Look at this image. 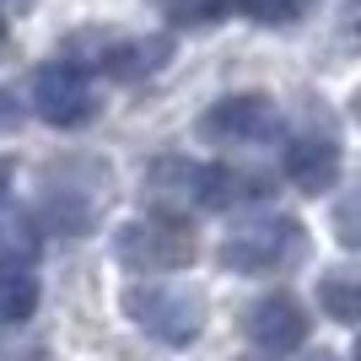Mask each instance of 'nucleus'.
<instances>
[{
  "label": "nucleus",
  "mask_w": 361,
  "mask_h": 361,
  "mask_svg": "<svg viewBox=\"0 0 361 361\" xmlns=\"http://www.w3.org/2000/svg\"><path fill=\"white\" fill-rule=\"evenodd\" d=\"M6 38H11V27H6V6H0V54H6Z\"/></svg>",
  "instance_id": "obj_19"
},
{
  "label": "nucleus",
  "mask_w": 361,
  "mask_h": 361,
  "mask_svg": "<svg viewBox=\"0 0 361 361\" xmlns=\"http://www.w3.org/2000/svg\"><path fill=\"white\" fill-rule=\"evenodd\" d=\"M146 200L157 211L189 216V211H243V205H264L275 195V178L259 167H232V162H195L183 151H162L146 162L140 178Z\"/></svg>",
  "instance_id": "obj_1"
},
{
  "label": "nucleus",
  "mask_w": 361,
  "mask_h": 361,
  "mask_svg": "<svg viewBox=\"0 0 361 361\" xmlns=\"http://www.w3.org/2000/svg\"><path fill=\"white\" fill-rule=\"evenodd\" d=\"M16 124H22V103H16L11 87H0V135H11Z\"/></svg>",
  "instance_id": "obj_15"
},
{
  "label": "nucleus",
  "mask_w": 361,
  "mask_h": 361,
  "mask_svg": "<svg viewBox=\"0 0 361 361\" xmlns=\"http://www.w3.org/2000/svg\"><path fill=\"white\" fill-rule=\"evenodd\" d=\"M44 302V286H38V270L27 259L0 254V329H22Z\"/></svg>",
  "instance_id": "obj_11"
},
{
  "label": "nucleus",
  "mask_w": 361,
  "mask_h": 361,
  "mask_svg": "<svg viewBox=\"0 0 361 361\" xmlns=\"http://www.w3.org/2000/svg\"><path fill=\"white\" fill-rule=\"evenodd\" d=\"M108 200V162L97 157H65L44 173V195H38V221L44 232L60 238H87Z\"/></svg>",
  "instance_id": "obj_3"
},
{
  "label": "nucleus",
  "mask_w": 361,
  "mask_h": 361,
  "mask_svg": "<svg viewBox=\"0 0 361 361\" xmlns=\"http://www.w3.org/2000/svg\"><path fill=\"white\" fill-rule=\"evenodd\" d=\"M0 6H6V11H16V16H27L32 6H38V0H0Z\"/></svg>",
  "instance_id": "obj_17"
},
{
  "label": "nucleus",
  "mask_w": 361,
  "mask_h": 361,
  "mask_svg": "<svg viewBox=\"0 0 361 361\" xmlns=\"http://www.w3.org/2000/svg\"><path fill=\"white\" fill-rule=\"evenodd\" d=\"M232 11L243 22H259V27H286L307 11V0H232Z\"/></svg>",
  "instance_id": "obj_13"
},
{
  "label": "nucleus",
  "mask_w": 361,
  "mask_h": 361,
  "mask_svg": "<svg viewBox=\"0 0 361 361\" xmlns=\"http://www.w3.org/2000/svg\"><path fill=\"white\" fill-rule=\"evenodd\" d=\"M124 318L135 324L140 334H151L157 345H195L200 334H205V297L189 286H167V281H135V286L124 291Z\"/></svg>",
  "instance_id": "obj_4"
},
{
  "label": "nucleus",
  "mask_w": 361,
  "mask_h": 361,
  "mask_svg": "<svg viewBox=\"0 0 361 361\" xmlns=\"http://www.w3.org/2000/svg\"><path fill=\"white\" fill-rule=\"evenodd\" d=\"M65 54L75 65H87L92 75H108V81H146L173 60V44L140 38V32H124V27H81L65 38Z\"/></svg>",
  "instance_id": "obj_6"
},
{
  "label": "nucleus",
  "mask_w": 361,
  "mask_h": 361,
  "mask_svg": "<svg viewBox=\"0 0 361 361\" xmlns=\"http://www.w3.org/2000/svg\"><path fill=\"white\" fill-rule=\"evenodd\" d=\"M11 183H16V167L6 162V157H0V221L11 216Z\"/></svg>",
  "instance_id": "obj_16"
},
{
  "label": "nucleus",
  "mask_w": 361,
  "mask_h": 361,
  "mask_svg": "<svg viewBox=\"0 0 361 361\" xmlns=\"http://www.w3.org/2000/svg\"><path fill=\"white\" fill-rule=\"evenodd\" d=\"M307 361H340V356H329V350H313V356H307Z\"/></svg>",
  "instance_id": "obj_20"
},
{
  "label": "nucleus",
  "mask_w": 361,
  "mask_h": 361,
  "mask_svg": "<svg viewBox=\"0 0 361 361\" xmlns=\"http://www.w3.org/2000/svg\"><path fill=\"white\" fill-rule=\"evenodd\" d=\"M318 307H324L334 324H350V329H361V275L329 270L324 281H318Z\"/></svg>",
  "instance_id": "obj_12"
},
{
  "label": "nucleus",
  "mask_w": 361,
  "mask_h": 361,
  "mask_svg": "<svg viewBox=\"0 0 361 361\" xmlns=\"http://www.w3.org/2000/svg\"><path fill=\"white\" fill-rule=\"evenodd\" d=\"M27 103L49 130H81L97 119L103 97H97V75L87 65H75L71 54H54L27 75Z\"/></svg>",
  "instance_id": "obj_7"
},
{
  "label": "nucleus",
  "mask_w": 361,
  "mask_h": 361,
  "mask_svg": "<svg viewBox=\"0 0 361 361\" xmlns=\"http://www.w3.org/2000/svg\"><path fill=\"white\" fill-rule=\"evenodd\" d=\"M307 329H313V318L302 307L291 291H264V297L248 302V313H243V334L254 340L264 356H291V350L307 345Z\"/></svg>",
  "instance_id": "obj_9"
},
{
  "label": "nucleus",
  "mask_w": 361,
  "mask_h": 361,
  "mask_svg": "<svg viewBox=\"0 0 361 361\" xmlns=\"http://www.w3.org/2000/svg\"><path fill=\"white\" fill-rule=\"evenodd\" d=\"M356 361H361V345H356Z\"/></svg>",
  "instance_id": "obj_22"
},
{
  "label": "nucleus",
  "mask_w": 361,
  "mask_h": 361,
  "mask_svg": "<svg viewBox=\"0 0 361 361\" xmlns=\"http://www.w3.org/2000/svg\"><path fill=\"white\" fill-rule=\"evenodd\" d=\"M350 119H356V124H361V87H356V92H350Z\"/></svg>",
  "instance_id": "obj_18"
},
{
  "label": "nucleus",
  "mask_w": 361,
  "mask_h": 361,
  "mask_svg": "<svg viewBox=\"0 0 361 361\" xmlns=\"http://www.w3.org/2000/svg\"><path fill=\"white\" fill-rule=\"evenodd\" d=\"M281 173L297 195H329L340 183V140L324 135V130H302L286 140L281 151Z\"/></svg>",
  "instance_id": "obj_10"
},
{
  "label": "nucleus",
  "mask_w": 361,
  "mask_h": 361,
  "mask_svg": "<svg viewBox=\"0 0 361 361\" xmlns=\"http://www.w3.org/2000/svg\"><path fill=\"white\" fill-rule=\"evenodd\" d=\"M114 259L130 275H173L200 259V238H195V226L178 221L173 211L135 216V221H124L114 232Z\"/></svg>",
  "instance_id": "obj_5"
},
{
  "label": "nucleus",
  "mask_w": 361,
  "mask_h": 361,
  "mask_svg": "<svg viewBox=\"0 0 361 361\" xmlns=\"http://www.w3.org/2000/svg\"><path fill=\"white\" fill-rule=\"evenodd\" d=\"M334 238H340V248L361 254V195H345L334 205Z\"/></svg>",
  "instance_id": "obj_14"
},
{
  "label": "nucleus",
  "mask_w": 361,
  "mask_h": 361,
  "mask_svg": "<svg viewBox=\"0 0 361 361\" xmlns=\"http://www.w3.org/2000/svg\"><path fill=\"white\" fill-rule=\"evenodd\" d=\"M200 140L205 146H264V140H275V130H281V108H275V97H264V92H226V97H216L205 114H200Z\"/></svg>",
  "instance_id": "obj_8"
},
{
  "label": "nucleus",
  "mask_w": 361,
  "mask_h": 361,
  "mask_svg": "<svg viewBox=\"0 0 361 361\" xmlns=\"http://www.w3.org/2000/svg\"><path fill=\"white\" fill-rule=\"evenodd\" d=\"M243 361H259V356H243Z\"/></svg>",
  "instance_id": "obj_21"
},
{
  "label": "nucleus",
  "mask_w": 361,
  "mask_h": 361,
  "mask_svg": "<svg viewBox=\"0 0 361 361\" xmlns=\"http://www.w3.org/2000/svg\"><path fill=\"white\" fill-rule=\"evenodd\" d=\"M302 254H307V232H302L297 216L286 211H259V216H243V221L226 226L221 248H216V259H221V270L232 275H286L291 264H302Z\"/></svg>",
  "instance_id": "obj_2"
}]
</instances>
